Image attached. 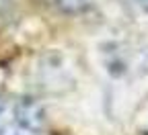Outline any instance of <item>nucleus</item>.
Here are the masks:
<instances>
[{
    "label": "nucleus",
    "mask_w": 148,
    "mask_h": 135,
    "mask_svg": "<svg viewBox=\"0 0 148 135\" xmlns=\"http://www.w3.org/2000/svg\"><path fill=\"white\" fill-rule=\"evenodd\" d=\"M142 2H144V4H148V0H142Z\"/></svg>",
    "instance_id": "f257e3e1"
}]
</instances>
